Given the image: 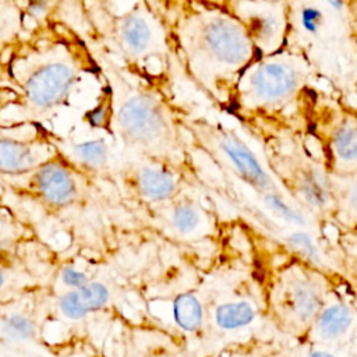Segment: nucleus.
Here are the masks:
<instances>
[{"instance_id":"obj_1","label":"nucleus","mask_w":357,"mask_h":357,"mask_svg":"<svg viewBox=\"0 0 357 357\" xmlns=\"http://www.w3.org/2000/svg\"><path fill=\"white\" fill-rule=\"evenodd\" d=\"M112 128L139 158L169 170L184 166L188 151L172 110L156 92L134 85L112 66Z\"/></svg>"},{"instance_id":"obj_2","label":"nucleus","mask_w":357,"mask_h":357,"mask_svg":"<svg viewBox=\"0 0 357 357\" xmlns=\"http://www.w3.org/2000/svg\"><path fill=\"white\" fill-rule=\"evenodd\" d=\"M178 29L177 42L199 85L218 91L250 66L257 54L244 26L227 10H194Z\"/></svg>"},{"instance_id":"obj_3","label":"nucleus","mask_w":357,"mask_h":357,"mask_svg":"<svg viewBox=\"0 0 357 357\" xmlns=\"http://www.w3.org/2000/svg\"><path fill=\"white\" fill-rule=\"evenodd\" d=\"M187 128L208 156L257 192L271 215L289 225L305 226V216L284 197L255 153L236 132L204 120L191 121Z\"/></svg>"},{"instance_id":"obj_4","label":"nucleus","mask_w":357,"mask_h":357,"mask_svg":"<svg viewBox=\"0 0 357 357\" xmlns=\"http://www.w3.org/2000/svg\"><path fill=\"white\" fill-rule=\"evenodd\" d=\"M331 291L328 280L317 269L290 266L268 290L265 315L280 335L294 343L303 342Z\"/></svg>"},{"instance_id":"obj_5","label":"nucleus","mask_w":357,"mask_h":357,"mask_svg":"<svg viewBox=\"0 0 357 357\" xmlns=\"http://www.w3.org/2000/svg\"><path fill=\"white\" fill-rule=\"evenodd\" d=\"M308 66L298 56L269 54L248 66L236 82L238 100L261 112L286 107L307 81Z\"/></svg>"},{"instance_id":"obj_6","label":"nucleus","mask_w":357,"mask_h":357,"mask_svg":"<svg viewBox=\"0 0 357 357\" xmlns=\"http://www.w3.org/2000/svg\"><path fill=\"white\" fill-rule=\"evenodd\" d=\"M100 33L119 56L132 64L153 56L162 57L166 45L162 22L146 7L112 15Z\"/></svg>"},{"instance_id":"obj_7","label":"nucleus","mask_w":357,"mask_h":357,"mask_svg":"<svg viewBox=\"0 0 357 357\" xmlns=\"http://www.w3.org/2000/svg\"><path fill=\"white\" fill-rule=\"evenodd\" d=\"M229 10L244 26L255 52L265 56L276 52L289 31L286 4L234 3Z\"/></svg>"},{"instance_id":"obj_8","label":"nucleus","mask_w":357,"mask_h":357,"mask_svg":"<svg viewBox=\"0 0 357 357\" xmlns=\"http://www.w3.org/2000/svg\"><path fill=\"white\" fill-rule=\"evenodd\" d=\"M356 340V308L346 297L329 293L315 319L312 321L304 343L343 349L354 346Z\"/></svg>"},{"instance_id":"obj_9","label":"nucleus","mask_w":357,"mask_h":357,"mask_svg":"<svg viewBox=\"0 0 357 357\" xmlns=\"http://www.w3.org/2000/svg\"><path fill=\"white\" fill-rule=\"evenodd\" d=\"M77 81V67L67 60H50L36 67L25 81V95L39 110L61 105Z\"/></svg>"},{"instance_id":"obj_10","label":"nucleus","mask_w":357,"mask_h":357,"mask_svg":"<svg viewBox=\"0 0 357 357\" xmlns=\"http://www.w3.org/2000/svg\"><path fill=\"white\" fill-rule=\"evenodd\" d=\"M121 347V357H195L181 337L163 326H132Z\"/></svg>"},{"instance_id":"obj_11","label":"nucleus","mask_w":357,"mask_h":357,"mask_svg":"<svg viewBox=\"0 0 357 357\" xmlns=\"http://www.w3.org/2000/svg\"><path fill=\"white\" fill-rule=\"evenodd\" d=\"M121 177L126 187L145 202H165L178 192V181L173 170L158 165H127Z\"/></svg>"},{"instance_id":"obj_12","label":"nucleus","mask_w":357,"mask_h":357,"mask_svg":"<svg viewBox=\"0 0 357 357\" xmlns=\"http://www.w3.org/2000/svg\"><path fill=\"white\" fill-rule=\"evenodd\" d=\"M33 188L49 205L64 208L78 195V184L71 170L57 160L43 162L33 174Z\"/></svg>"},{"instance_id":"obj_13","label":"nucleus","mask_w":357,"mask_h":357,"mask_svg":"<svg viewBox=\"0 0 357 357\" xmlns=\"http://www.w3.org/2000/svg\"><path fill=\"white\" fill-rule=\"evenodd\" d=\"M112 301V289L100 280H89L79 289L66 290L57 300V308L63 318L78 322L89 314L105 310Z\"/></svg>"},{"instance_id":"obj_14","label":"nucleus","mask_w":357,"mask_h":357,"mask_svg":"<svg viewBox=\"0 0 357 357\" xmlns=\"http://www.w3.org/2000/svg\"><path fill=\"white\" fill-rule=\"evenodd\" d=\"M39 148L17 141L13 138L0 137V172L6 174H22L42 165Z\"/></svg>"},{"instance_id":"obj_15","label":"nucleus","mask_w":357,"mask_h":357,"mask_svg":"<svg viewBox=\"0 0 357 357\" xmlns=\"http://www.w3.org/2000/svg\"><path fill=\"white\" fill-rule=\"evenodd\" d=\"M328 149L336 165L339 163L342 167H350V172L354 173L357 158V139L356 121L353 116H342L340 120L331 127Z\"/></svg>"},{"instance_id":"obj_16","label":"nucleus","mask_w":357,"mask_h":357,"mask_svg":"<svg viewBox=\"0 0 357 357\" xmlns=\"http://www.w3.org/2000/svg\"><path fill=\"white\" fill-rule=\"evenodd\" d=\"M71 155L81 167L96 173L107 170L112 163L110 148L102 138L74 144Z\"/></svg>"},{"instance_id":"obj_17","label":"nucleus","mask_w":357,"mask_h":357,"mask_svg":"<svg viewBox=\"0 0 357 357\" xmlns=\"http://www.w3.org/2000/svg\"><path fill=\"white\" fill-rule=\"evenodd\" d=\"M167 223L180 236H191L204 225V212L192 201H176L167 213Z\"/></svg>"},{"instance_id":"obj_18","label":"nucleus","mask_w":357,"mask_h":357,"mask_svg":"<svg viewBox=\"0 0 357 357\" xmlns=\"http://www.w3.org/2000/svg\"><path fill=\"white\" fill-rule=\"evenodd\" d=\"M206 357H282L280 346L272 339H258L218 350Z\"/></svg>"},{"instance_id":"obj_19","label":"nucleus","mask_w":357,"mask_h":357,"mask_svg":"<svg viewBox=\"0 0 357 357\" xmlns=\"http://www.w3.org/2000/svg\"><path fill=\"white\" fill-rule=\"evenodd\" d=\"M1 335L10 342H31L38 335L36 322L24 312H13L6 315L0 324Z\"/></svg>"},{"instance_id":"obj_20","label":"nucleus","mask_w":357,"mask_h":357,"mask_svg":"<svg viewBox=\"0 0 357 357\" xmlns=\"http://www.w3.org/2000/svg\"><path fill=\"white\" fill-rule=\"evenodd\" d=\"M280 354L282 357H356V347L331 349L298 342L293 346H280Z\"/></svg>"},{"instance_id":"obj_21","label":"nucleus","mask_w":357,"mask_h":357,"mask_svg":"<svg viewBox=\"0 0 357 357\" xmlns=\"http://www.w3.org/2000/svg\"><path fill=\"white\" fill-rule=\"evenodd\" d=\"M60 280L67 287V290H74V289L82 287L91 279L85 272H82L74 266H66V268H63V271L60 273Z\"/></svg>"},{"instance_id":"obj_22","label":"nucleus","mask_w":357,"mask_h":357,"mask_svg":"<svg viewBox=\"0 0 357 357\" xmlns=\"http://www.w3.org/2000/svg\"><path fill=\"white\" fill-rule=\"evenodd\" d=\"M49 7V3H43V1H33L28 4V13L35 15V17H40L46 13Z\"/></svg>"},{"instance_id":"obj_23","label":"nucleus","mask_w":357,"mask_h":357,"mask_svg":"<svg viewBox=\"0 0 357 357\" xmlns=\"http://www.w3.org/2000/svg\"><path fill=\"white\" fill-rule=\"evenodd\" d=\"M4 284H6V272H4L3 266L0 265V291L4 287Z\"/></svg>"}]
</instances>
